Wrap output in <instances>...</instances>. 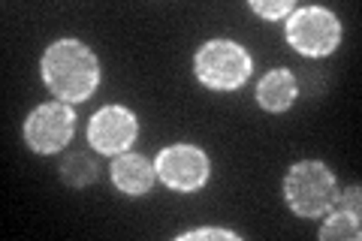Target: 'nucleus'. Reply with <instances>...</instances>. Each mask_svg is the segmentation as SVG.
<instances>
[{"label":"nucleus","mask_w":362,"mask_h":241,"mask_svg":"<svg viewBox=\"0 0 362 241\" xmlns=\"http://www.w3.org/2000/svg\"><path fill=\"white\" fill-rule=\"evenodd\" d=\"M362 235L359 229V217L347 214V211H332L326 217V223L320 226V238L323 241H356Z\"/></svg>","instance_id":"obj_10"},{"label":"nucleus","mask_w":362,"mask_h":241,"mask_svg":"<svg viewBox=\"0 0 362 241\" xmlns=\"http://www.w3.org/2000/svg\"><path fill=\"white\" fill-rule=\"evenodd\" d=\"M42 78L54 97L66 102H82L100 85V64L85 42L58 40L42 54Z\"/></svg>","instance_id":"obj_1"},{"label":"nucleus","mask_w":362,"mask_h":241,"mask_svg":"<svg viewBox=\"0 0 362 241\" xmlns=\"http://www.w3.org/2000/svg\"><path fill=\"white\" fill-rule=\"evenodd\" d=\"M197 78L211 90H235L251 76V54L233 40H211L197 52Z\"/></svg>","instance_id":"obj_3"},{"label":"nucleus","mask_w":362,"mask_h":241,"mask_svg":"<svg viewBox=\"0 0 362 241\" xmlns=\"http://www.w3.org/2000/svg\"><path fill=\"white\" fill-rule=\"evenodd\" d=\"M61 178L66 181V184H73V187H85V184H90V181L97 178V166H94V160H90V157L73 154V157L64 160Z\"/></svg>","instance_id":"obj_11"},{"label":"nucleus","mask_w":362,"mask_h":241,"mask_svg":"<svg viewBox=\"0 0 362 241\" xmlns=\"http://www.w3.org/2000/svg\"><path fill=\"white\" fill-rule=\"evenodd\" d=\"M284 196H287V205L299 217H323L338 199L335 178L317 160H302V163L290 166L287 172Z\"/></svg>","instance_id":"obj_2"},{"label":"nucleus","mask_w":362,"mask_h":241,"mask_svg":"<svg viewBox=\"0 0 362 241\" xmlns=\"http://www.w3.org/2000/svg\"><path fill=\"white\" fill-rule=\"evenodd\" d=\"M157 178L178 193H194L209 181V157L194 145H169L157 154Z\"/></svg>","instance_id":"obj_5"},{"label":"nucleus","mask_w":362,"mask_h":241,"mask_svg":"<svg viewBox=\"0 0 362 241\" xmlns=\"http://www.w3.org/2000/svg\"><path fill=\"white\" fill-rule=\"evenodd\" d=\"M359 187H350L347 193H344V196L341 199H335V205H338V211H347V214H354V217H359ZM335 205H332V208H335Z\"/></svg>","instance_id":"obj_14"},{"label":"nucleus","mask_w":362,"mask_h":241,"mask_svg":"<svg viewBox=\"0 0 362 241\" xmlns=\"http://www.w3.org/2000/svg\"><path fill=\"white\" fill-rule=\"evenodd\" d=\"M73 112L64 102H45L28 114L25 139L37 154H54L73 139Z\"/></svg>","instance_id":"obj_6"},{"label":"nucleus","mask_w":362,"mask_h":241,"mask_svg":"<svg viewBox=\"0 0 362 241\" xmlns=\"http://www.w3.org/2000/svg\"><path fill=\"white\" fill-rule=\"evenodd\" d=\"M287 42L299 54L323 57L332 54L341 42V25L323 6H302L287 21Z\"/></svg>","instance_id":"obj_4"},{"label":"nucleus","mask_w":362,"mask_h":241,"mask_svg":"<svg viewBox=\"0 0 362 241\" xmlns=\"http://www.w3.org/2000/svg\"><path fill=\"white\" fill-rule=\"evenodd\" d=\"M139 124H136L133 112L124 106H106L100 109L88 124V142L97 148L100 154H121L133 145Z\"/></svg>","instance_id":"obj_7"},{"label":"nucleus","mask_w":362,"mask_h":241,"mask_svg":"<svg viewBox=\"0 0 362 241\" xmlns=\"http://www.w3.org/2000/svg\"><path fill=\"white\" fill-rule=\"evenodd\" d=\"M296 90H299V85H296V78H293L290 70H272V73H266L263 78H259L257 100L266 112H284V109L293 106Z\"/></svg>","instance_id":"obj_9"},{"label":"nucleus","mask_w":362,"mask_h":241,"mask_svg":"<svg viewBox=\"0 0 362 241\" xmlns=\"http://www.w3.org/2000/svg\"><path fill=\"white\" fill-rule=\"evenodd\" d=\"M112 181L127 196H142L154 184V166L142 154H121L112 163Z\"/></svg>","instance_id":"obj_8"},{"label":"nucleus","mask_w":362,"mask_h":241,"mask_svg":"<svg viewBox=\"0 0 362 241\" xmlns=\"http://www.w3.org/2000/svg\"><path fill=\"white\" fill-rule=\"evenodd\" d=\"M251 9L263 18H284L287 13H293L290 0H275V4H263V0H251Z\"/></svg>","instance_id":"obj_12"},{"label":"nucleus","mask_w":362,"mask_h":241,"mask_svg":"<svg viewBox=\"0 0 362 241\" xmlns=\"http://www.w3.org/2000/svg\"><path fill=\"white\" fill-rule=\"evenodd\" d=\"M185 238V241H190V238H226V241H239L242 235L239 233H230V229H211V226H202V229H190V233H185V235H178V241Z\"/></svg>","instance_id":"obj_13"}]
</instances>
